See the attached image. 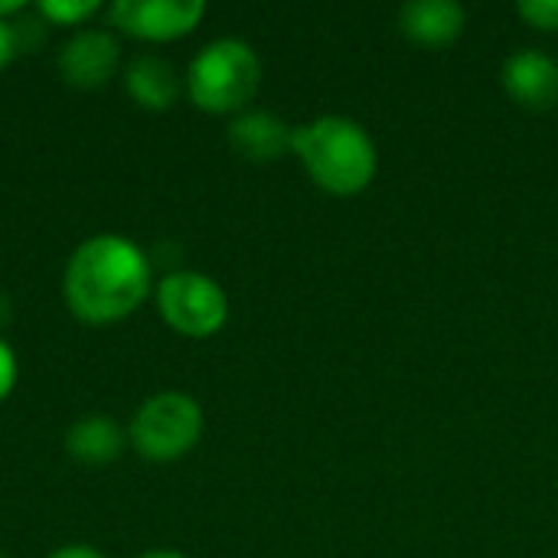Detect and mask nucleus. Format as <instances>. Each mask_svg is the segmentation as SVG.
Here are the masks:
<instances>
[{"label": "nucleus", "instance_id": "nucleus-1", "mask_svg": "<svg viewBox=\"0 0 558 558\" xmlns=\"http://www.w3.org/2000/svg\"><path fill=\"white\" fill-rule=\"evenodd\" d=\"M150 255L121 232L82 239L62 268V301L78 324L111 327L134 317L154 298Z\"/></svg>", "mask_w": 558, "mask_h": 558}, {"label": "nucleus", "instance_id": "nucleus-2", "mask_svg": "<svg viewBox=\"0 0 558 558\" xmlns=\"http://www.w3.org/2000/svg\"><path fill=\"white\" fill-rule=\"evenodd\" d=\"M294 157L307 177L330 196L363 193L379 170V150L369 131L343 114H320L294 128Z\"/></svg>", "mask_w": 558, "mask_h": 558}, {"label": "nucleus", "instance_id": "nucleus-3", "mask_svg": "<svg viewBox=\"0 0 558 558\" xmlns=\"http://www.w3.org/2000/svg\"><path fill=\"white\" fill-rule=\"evenodd\" d=\"M186 98L206 114H242L262 88V59L252 43L219 36L186 65Z\"/></svg>", "mask_w": 558, "mask_h": 558}, {"label": "nucleus", "instance_id": "nucleus-4", "mask_svg": "<svg viewBox=\"0 0 558 558\" xmlns=\"http://www.w3.org/2000/svg\"><path fill=\"white\" fill-rule=\"evenodd\" d=\"M206 428L203 405L180 389H163L147 396L137 412L128 422V448L150 461V464H170L186 458Z\"/></svg>", "mask_w": 558, "mask_h": 558}, {"label": "nucleus", "instance_id": "nucleus-5", "mask_svg": "<svg viewBox=\"0 0 558 558\" xmlns=\"http://www.w3.org/2000/svg\"><path fill=\"white\" fill-rule=\"evenodd\" d=\"M154 307L160 320L186 340H209L229 320L226 288L216 278L190 268L170 271L157 281Z\"/></svg>", "mask_w": 558, "mask_h": 558}, {"label": "nucleus", "instance_id": "nucleus-6", "mask_svg": "<svg viewBox=\"0 0 558 558\" xmlns=\"http://www.w3.org/2000/svg\"><path fill=\"white\" fill-rule=\"evenodd\" d=\"M108 23L114 33L141 39V43H173L190 36L203 16V0H114L108 10Z\"/></svg>", "mask_w": 558, "mask_h": 558}, {"label": "nucleus", "instance_id": "nucleus-7", "mask_svg": "<svg viewBox=\"0 0 558 558\" xmlns=\"http://www.w3.org/2000/svg\"><path fill=\"white\" fill-rule=\"evenodd\" d=\"M56 69L69 88L95 92L105 88L124 69V49L114 29L108 26H85L75 29L56 56Z\"/></svg>", "mask_w": 558, "mask_h": 558}, {"label": "nucleus", "instance_id": "nucleus-8", "mask_svg": "<svg viewBox=\"0 0 558 558\" xmlns=\"http://www.w3.org/2000/svg\"><path fill=\"white\" fill-rule=\"evenodd\" d=\"M121 82H124V92L128 98L144 108V111H170L180 95L186 92L183 85V75L177 72V65L160 56V52H137L128 59V65L121 69Z\"/></svg>", "mask_w": 558, "mask_h": 558}, {"label": "nucleus", "instance_id": "nucleus-9", "mask_svg": "<svg viewBox=\"0 0 558 558\" xmlns=\"http://www.w3.org/2000/svg\"><path fill=\"white\" fill-rule=\"evenodd\" d=\"M500 78L507 95L530 111H549L558 105V62L543 49H517L504 62Z\"/></svg>", "mask_w": 558, "mask_h": 558}, {"label": "nucleus", "instance_id": "nucleus-10", "mask_svg": "<svg viewBox=\"0 0 558 558\" xmlns=\"http://www.w3.org/2000/svg\"><path fill=\"white\" fill-rule=\"evenodd\" d=\"M229 147L252 163H271L294 154V124L271 111H242L229 121Z\"/></svg>", "mask_w": 558, "mask_h": 558}, {"label": "nucleus", "instance_id": "nucleus-11", "mask_svg": "<svg viewBox=\"0 0 558 558\" xmlns=\"http://www.w3.org/2000/svg\"><path fill=\"white\" fill-rule=\"evenodd\" d=\"M62 448L82 468H108L124 454L128 428L105 412H88L65 428Z\"/></svg>", "mask_w": 558, "mask_h": 558}, {"label": "nucleus", "instance_id": "nucleus-12", "mask_svg": "<svg viewBox=\"0 0 558 558\" xmlns=\"http://www.w3.org/2000/svg\"><path fill=\"white\" fill-rule=\"evenodd\" d=\"M396 23L418 46H448L464 33L468 10L458 0H412L399 10Z\"/></svg>", "mask_w": 558, "mask_h": 558}, {"label": "nucleus", "instance_id": "nucleus-13", "mask_svg": "<svg viewBox=\"0 0 558 558\" xmlns=\"http://www.w3.org/2000/svg\"><path fill=\"white\" fill-rule=\"evenodd\" d=\"M36 13L46 20V26L85 29L101 13V0H39Z\"/></svg>", "mask_w": 558, "mask_h": 558}, {"label": "nucleus", "instance_id": "nucleus-14", "mask_svg": "<svg viewBox=\"0 0 558 558\" xmlns=\"http://www.w3.org/2000/svg\"><path fill=\"white\" fill-rule=\"evenodd\" d=\"M517 10L530 26H536L543 33L558 29V0H520Z\"/></svg>", "mask_w": 558, "mask_h": 558}, {"label": "nucleus", "instance_id": "nucleus-15", "mask_svg": "<svg viewBox=\"0 0 558 558\" xmlns=\"http://www.w3.org/2000/svg\"><path fill=\"white\" fill-rule=\"evenodd\" d=\"M16 383H20V360L13 347L0 337V405L13 396Z\"/></svg>", "mask_w": 558, "mask_h": 558}, {"label": "nucleus", "instance_id": "nucleus-16", "mask_svg": "<svg viewBox=\"0 0 558 558\" xmlns=\"http://www.w3.org/2000/svg\"><path fill=\"white\" fill-rule=\"evenodd\" d=\"M20 56V36L13 20H0V72Z\"/></svg>", "mask_w": 558, "mask_h": 558}, {"label": "nucleus", "instance_id": "nucleus-17", "mask_svg": "<svg viewBox=\"0 0 558 558\" xmlns=\"http://www.w3.org/2000/svg\"><path fill=\"white\" fill-rule=\"evenodd\" d=\"M46 558H108L101 549H95L92 543H65L59 549H52Z\"/></svg>", "mask_w": 558, "mask_h": 558}, {"label": "nucleus", "instance_id": "nucleus-18", "mask_svg": "<svg viewBox=\"0 0 558 558\" xmlns=\"http://www.w3.org/2000/svg\"><path fill=\"white\" fill-rule=\"evenodd\" d=\"M137 558H190V556H183V553H177V549H147V553H141Z\"/></svg>", "mask_w": 558, "mask_h": 558}, {"label": "nucleus", "instance_id": "nucleus-19", "mask_svg": "<svg viewBox=\"0 0 558 558\" xmlns=\"http://www.w3.org/2000/svg\"><path fill=\"white\" fill-rule=\"evenodd\" d=\"M10 314H13V304H10V298L0 291V327H7V324H10Z\"/></svg>", "mask_w": 558, "mask_h": 558}, {"label": "nucleus", "instance_id": "nucleus-20", "mask_svg": "<svg viewBox=\"0 0 558 558\" xmlns=\"http://www.w3.org/2000/svg\"><path fill=\"white\" fill-rule=\"evenodd\" d=\"M0 558H7V556H3V549H0Z\"/></svg>", "mask_w": 558, "mask_h": 558}]
</instances>
